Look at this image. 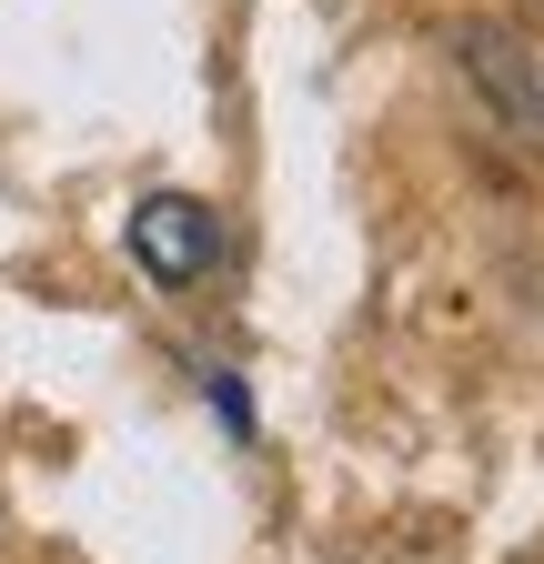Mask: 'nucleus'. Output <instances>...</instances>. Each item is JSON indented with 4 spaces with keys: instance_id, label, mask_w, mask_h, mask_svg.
Masks as SVG:
<instances>
[{
    "instance_id": "obj_1",
    "label": "nucleus",
    "mask_w": 544,
    "mask_h": 564,
    "mask_svg": "<svg viewBox=\"0 0 544 564\" xmlns=\"http://www.w3.org/2000/svg\"><path fill=\"white\" fill-rule=\"evenodd\" d=\"M454 61H464V82L494 101V121L514 141H544V51H524L504 21H464L454 31Z\"/></svg>"
},
{
    "instance_id": "obj_2",
    "label": "nucleus",
    "mask_w": 544,
    "mask_h": 564,
    "mask_svg": "<svg viewBox=\"0 0 544 564\" xmlns=\"http://www.w3.org/2000/svg\"><path fill=\"white\" fill-rule=\"evenodd\" d=\"M131 262H142L152 282H202L222 262V212L202 202V192H152L142 212H131Z\"/></svg>"
}]
</instances>
